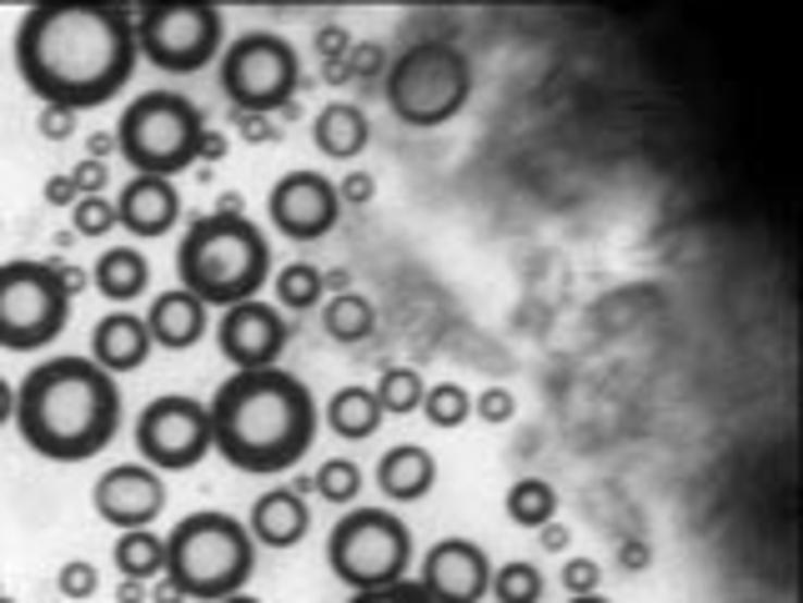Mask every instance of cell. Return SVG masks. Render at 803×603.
Masks as SVG:
<instances>
[{
	"instance_id": "6da1fadb",
	"label": "cell",
	"mask_w": 803,
	"mask_h": 603,
	"mask_svg": "<svg viewBox=\"0 0 803 603\" xmlns=\"http://www.w3.org/2000/svg\"><path fill=\"white\" fill-rule=\"evenodd\" d=\"M15 61L26 86L46 106L86 111L131 81L136 66V21L126 5H36L15 36Z\"/></svg>"
},
{
	"instance_id": "7a4b0ae2",
	"label": "cell",
	"mask_w": 803,
	"mask_h": 603,
	"mask_svg": "<svg viewBox=\"0 0 803 603\" xmlns=\"http://www.w3.org/2000/svg\"><path fill=\"white\" fill-rule=\"evenodd\" d=\"M211 447L242 472H286L317 438V403L307 382L282 368L236 372L211 397Z\"/></svg>"
},
{
	"instance_id": "3957f363",
	"label": "cell",
	"mask_w": 803,
	"mask_h": 603,
	"mask_svg": "<svg viewBox=\"0 0 803 603\" xmlns=\"http://www.w3.org/2000/svg\"><path fill=\"white\" fill-rule=\"evenodd\" d=\"M15 422L40 458H96L121 428V387L91 357H51L21 382Z\"/></svg>"
},
{
	"instance_id": "277c9868",
	"label": "cell",
	"mask_w": 803,
	"mask_h": 603,
	"mask_svg": "<svg viewBox=\"0 0 803 603\" xmlns=\"http://www.w3.org/2000/svg\"><path fill=\"white\" fill-rule=\"evenodd\" d=\"M176 267H182V292H192L201 307L207 302L236 307V302H257L261 282L272 276V247L236 211V201H226L221 211L192 222L176 251Z\"/></svg>"
},
{
	"instance_id": "5b68a950",
	"label": "cell",
	"mask_w": 803,
	"mask_h": 603,
	"mask_svg": "<svg viewBox=\"0 0 803 603\" xmlns=\"http://www.w3.org/2000/svg\"><path fill=\"white\" fill-rule=\"evenodd\" d=\"M166 583L182 603H221L242 593L257 568V543L232 513H192L166 538Z\"/></svg>"
},
{
	"instance_id": "8992f818",
	"label": "cell",
	"mask_w": 803,
	"mask_h": 603,
	"mask_svg": "<svg viewBox=\"0 0 803 603\" xmlns=\"http://www.w3.org/2000/svg\"><path fill=\"white\" fill-rule=\"evenodd\" d=\"M467 96H472V66L453 40H417L387 71V106L417 132L453 121Z\"/></svg>"
},
{
	"instance_id": "52a82bcc",
	"label": "cell",
	"mask_w": 803,
	"mask_h": 603,
	"mask_svg": "<svg viewBox=\"0 0 803 603\" xmlns=\"http://www.w3.org/2000/svg\"><path fill=\"white\" fill-rule=\"evenodd\" d=\"M201 111L176 91H146L141 101L126 106L116 146L136 167V176H176L201 157Z\"/></svg>"
},
{
	"instance_id": "ba28073f",
	"label": "cell",
	"mask_w": 803,
	"mask_h": 603,
	"mask_svg": "<svg viewBox=\"0 0 803 603\" xmlns=\"http://www.w3.org/2000/svg\"><path fill=\"white\" fill-rule=\"evenodd\" d=\"M326 564L342 583H351L357 593L387 589L397 578H407L412 564V533L397 513L387 508H357L347 513L332 533H326Z\"/></svg>"
},
{
	"instance_id": "9c48e42d",
	"label": "cell",
	"mask_w": 803,
	"mask_h": 603,
	"mask_svg": "<svg viewBox=\"0 0 803 603\" xmlns=\"http://www.w3.org/2000/svg\"><path fill=\"white\" fill-rule=\"evenodd\" d=\"M301 86L297 46L276 30H247L221 56V91L232 96L236 116H267L286 106Z\"/></svg>"
},
{
	"instance_id": "30bf717a",
	"label": "cell",
	"mask_w": 803,
	"mask_h": 603,
	"mask_svg": "<svg viewBox=\"0 0 803 603\" xmlns=\"http://www.w3.org/2000/svg\"><path fill=\"white\" fill-rule=\"evenodd\" d=\"M71 312L61 276L51 262H5L0 267V347L30 353L40 342H55Z\"/></svg>"
},
{
	"instance_id": "8fae6325",
	"label": "cell",
	"mask_w": 803,
	"mask_h": 603,
	"mask_svg": "<svg viewBox=\"0 0 803 603\" xmlns=\"http://www.w3.org/2000/svg\"><path fill=\"white\" fill-rule=\"evenodd\" d=\"M221 46V11L217 5H146L136 21V51L161 71H201Z\"/></svg>"
},
{
	"instance_id": "7c38bea8",
	"label": "cell",
	"mask_w": 803,
	"mask_h": 603,
	"mask_svg": "<svg viewBox=\"0 0 803 603\" xmlns=\"http://www.w3.org/2000/svg\"><path fill=\"white\" fill-rule=\"evenodd\" d=\"M136 447L141 458L156 463V468H196V463L211 453V413L196 397L166 393L146 403L141 422H136Z\"/></svg>"
},
{
	"instance_id": "4fadbf2b",
	"label": "cell",
	"mask_w": 803,
	"mask_h": 603,
	"mask_svg": "<svg viewBox=\"0 0 803 603\" xmlns=\"http://www.w3.org/2000/svg\"><path fill=\"white\" fill-rule=\"evenodd\" d=\"M267 211L282 236L292 242H317L337 226L342 217V201H337V186L326 182L322 171H286L282 182L272 186L267 197Z\"/></svg>"
},
{
	"instance_id": "5bb4252c",
	"label": "cell",
	"mask_w": 803,
	"mask_h": 603,
	"mask_svg": "<svg viewBox=\"0 0 803 603\" xmlns=\"http://www.w3.org/2000/svg\"><path fill=\"white\" fill-rule=\"evenodd\" d=\"M217 337L236 372H261V368H276V357L286 347V322L272 302H236L221 317Z\"/></svg>"
},
{
	"instance_id": "9a60e30c",
	"label": "cell",
	"mask_w": 803,
	"mask_h": 603,
	"mask_svg": "<svg viewBox=\"0 0 803 603\" xmlns=\"http://www.w3.org/2000/svg\"><path fill=\"white\" fill-rule=\"evenodd\" d=\"M91 503L111 528L131 533V528H146L156 513L166 508V483H161V472L146 468V463H121V468L96 478Z\"/></svg>"
},
{
	"instance_id": "2e32d148",
	"label": "cell",
	"mask_w": 803,
	"mask_h": 603,
	"mask_svg": "<svg viewBox=\"0 0 803 603\" xmlns=\"http://www.w3.org/2000/svg\"><path fill=\"white\" fill-rule=\"evenodd\" d=\"M422 589L437 603H478L482 593L493 589V564H487V553L472 538H447L422 564Z\"/></svg>"
},
{
	"instance_id": "e0dca14e",
	"label": "cell",
	"mask_w": 803,
	"mask_h": 603,
	"mask_svg": "<svg viewBox=\"0 0 803 603\" xmlns=\"http://www.w3.org/2000/svg\"><path fill=\"white\" fill-rule=\"evenodd\" d=\"M182 217V197L176 186L161 182V176H136V182L121 186V201H116V222L136 236H161L176 226Z\"/></svg>"
},
{
	"instance_id": "ac0fdd59",
	"label": "cell",
	"mask_w": 803,
	"mask_h": 603,
	"mask_svg": "<svg viewBox=\"0 0 803 603\" xmlns=\"http://www.w3.org/2000/svg\"><path fill=\"white\" fill-rule=\"evenodd\" d=\"M307 528H311V513H307L297 488H272V493H261V499L251 503L247 533L261 549H297L301 538H307Z\"/></svg>"
},
{
	"instance_id": "d6986e66",
	"label": "cell",
	"mask_w": 803,
	"mask_h": 603,
	"mask_svg": "<svg viewBox=\"0 0 803 603\" xmlns=\"http://www.w3.org/2000/svg\"><path fill=\"white\" fill-rule=\"evenodd\" d=\"M151 332H146L141 317L131 312H111L96 322L91 332V353H96V368L101 372H136L151 357Z\"/></svg>"
},
{
	"instance_id": "ffe728a7",
	"label": "cell",
	"mask_w": 803,
	"mask_h": 603,
	"mask_svg": "<svg viewBox=\"0 0 803 603\" xmlns=\"http://www.w3.org/2000/svg\"><path fill=\"white\" fill-rule=\"evenodd\" d=\"M376 483H382V493L392 503H417L428 499L432 483H437V463H432V453L422 443H397L376 463Z\"/></svg>"
},
{
	"instance_id": "44dd1931",
	"label": "cell",
	"mask_w": 803,
	"mask_h": 603,
	"mask_svg": "<svg viewBox=\"0 0 803 603\" xmlns=\"http://www.w3.org/2000/svg\"><path fill=\"white\" fill-rule=\"evenodd\" d=\"M146 332H151V342L171 347V353H186V347H196L201 332H207V307L182 287L161 292V297L151 302V312H146Z\"/></svg>"
},
{
	"instance_id": "7402d4cb",
	"label": "cell",
	"mask_w": 803,
	"mask_h": 603,
	"mask_svg": "<svg viewBox=\"0 0 803 603\" xmlns=\"http://www.w3.org/2000/svg\"><path fill=\"white\" fill-rule=\"evenodd\" d=\"M367 136H372V121H367L362 106H351V101L322 106V116L311 121V141L322 146V157H332V161H351L367 146Z\"/></svg>"
},
{
	"instance_id": "603a6c76",
	"label": "cell",
	"mask_w": 803,
	"mask_h": 603,
	"mask_svg": "<svg viewBox=\"0 0 803 603\" xmlns=\"http://www.w3.org/2000/svg\"><path fill=\"white\" fill-rule=\"evenodd\" d=\"M326 428L337 438H372L382 428V407L372 387H337L326 397Z\"/></svg>"
},
{
	"instance_id": "cb8c5ba5",
	"label": "cell",
	"mask_w": 803,
	"mask_h": 603,
	"mask_svg": "<svg viewBox=\"0 0 803 603\" xmlns=\"http://www.w3.org/2000/svg\"><path fill=\"white\" fill-rule=\"evenodd\" d=\"M146 276H151V267H146V257L136 247H111L101 262H96V287H101L111 302L141 297Z\"/></svg>"
},
{
	"instance_id": "d4e9b609",
	"label": "cell",
	"mask_w": 803,
	"mask_h": 603,
	"mask_svg": "<svg viewBox=\"0 0 803 603\" xmlns=\"http://www.w3.org/2000/svg\"><path fill=\"white\" fill-rule=\"evenodd\" d=\"M322 328L337 342H362V337H372V328H376V307L362 292H337V297L322 307Z\"/></svg>"
},
{
	"instance_id": "484cf974",
	"label": "cell",
	"mask_w": 803,
	"mask_h": 603,
	"mask_svg": "<svg viewBox=\"0 0 803 603\" xmlns=\"http://www.w3.org/2000/svg\"><path fill=\"white\" fill-rule=\"evenodd\" d=\"M553 513H557V493L547 478H522V483L507 488V518L518 528H543L553 524Z\"/></svg>"
},
{
	"instance_id": "4316f807",
	"label": "cell",
	"mask_w": 803,
	"mask_h": 603,
	"mask_svg": "<svg viewBox=\"0 0 803 603\" xmlns=\"http://www.w3.org/2000/svg\"><path fill=\"white\" fill-rule=\"evenodd\" d=\"M161 564H166V543L156 533H146V528H131V533H121L116 543V568L121 578H156L161 574Z\"/></svg>"
},
{
	"instance_id": "83f0119b",
	"label": "cell",
	"mask_w": 803,
	"mask_h": 603,
	"mask_svg": "<svg viewBox=\"0 0 803 603\" xmlns=\"http://www.w3.org/2000/svg\"><path fill=\"white\" fill-rule=\"evenodd\" d=\"M422 393H428V382H422V372L412 368H387L382 372V382H376V407H382V418L387 413H397V418H407V413H417L422 407Z\"/></svg>"
},
{
	"instance_id": "f1b7e54d",
	"label": "cell",
	"mask_w": 803,
	"mask_h": 603,
	"mask_svg": "<svg viewBox=\"0 0 803 603\" xmlns=\"http://www.w3.org/2000/svg\"><path fill=\"white\" fill-rule=\"evenodd\" d=\"M543 574L532 564H522V558H512V564H503V568H493V599L497 603H543Z\"/></svg>"
},
{
	"instance_id": "f546056e",
	"label": "cell",
	"mask_w": 803,
	"mask_h": 603,
	"mask_svg": "<svg viewBox=\"0 0 803 603\" xmlns=\"http://www.w3.org/2000/svg\"><path fill=\"white\" fill-rule=\"evenodd\" d=\"M276 297H282L292 312H307V307L322 302V272L311 262H286L282 272H276Z\"/></svg>"
},
{
	"instance_id": "4dcf8cb0",
	"label": "cell",
	"mask_w": 803,
	"mask_h": 603,
	"mask_svg": "<svg viewBox=\"0 0 803 603\" xmlns=\"http://www.w3.org/2000/svg\"><path fill=\"white\" fill-rule=\"evenodd\" d=\"M422 413H428L432 428H462L467 413H472V397L457 382H432L428 393H422Z\"/></svg>"
},
{
	"instance_id": "1f68e13d",
	"label": "cell",
	"mask_w": 803,
	"mask_h": 603,
	"mask_svg": "<svg viewBox=\"0 0 803 603\" xmlns=\"http://www.w3.org/2000/svg\"><path fill=\"white\" fill-rule=\"evenodd\" d=\"M311 488H317L326 503H357V493H362V468L347 458H332V463H322L317 478H311Z\"/></svg>"
},
{
	"instance_id": "d6a6232c",
	"label": "cell",
	"mask_w": 803,
	"mask_h": 603,
	"mask_svg": "<svg viewBox=\"0 0 803 603\" xmlns=\"http://www.w3.org/2000/svg\"><path fill=\"white\" fill-rule=\"evenodd\" d=\"M71 222H76L81 236H106L111 226H116V201H106V197H81L76 207H71Z\"/></svg>"
},
{
	"instance_id": "836d02e7",
	"label": "cell",
	"mask_w": 803,
	"mask_h": 603,
	"mask_svg": "<svg viewBox=\"0 0 803 603\" xmlns=\"http://www.w3.org/2000/svg\"><path fill=\"white\" fill-rule=\"evenodd\" d=\"M382 66H387V51H382L376 40H351L347 56H342L347 81H372V76H382Z\"/></svg>"
},
{
	"instance_id": "e575fe53",
	"label": "cell",
	"mask_w": 803,
	"mask_h": 603,
	"mask_svg": "<svg viewBox=\"0 0 803 603\" xmlns=\"http://www.w3.org/2000/svg\"><path fill=\"white\" fill-rule=\"evenodd\" d=\"M96 583H101V574H96L91 558H71V564H61V574H55V589H61L65 599H91Z\"/></svg>"
},
{
	"instance_id": "d590c367",
	"label": "cell",
	"mask_w": 803,
	"mask_h": 603,
	"mask_svg": "<svg viewBox=\"0 0 803 603\" xmlns=\"http://www.w3.org/2000/svg\"><path fill=\"white\" fill-rule=\"evenodd\" d=\"M347 603H437L422 583H407V578H397V583H387V589H367V593H351Z\"/></svg>"
},
{
	"instance_id": "8d00e7d4",
	"label": "cell",
	"mask_w": 803,
	"mask_h": 603,
	"mask_svg": "<svg viewBox=\"0 0 803 603\" xmlns=\"http://www.w3.org/2000/svg\"><path fill=\"white\" fill-rule=\"evenodd\" d=\"M563 589H568L572 599H588V593L603 589V568H597L593 558H568V564H563Z\"/></svg>"
},
{
	"instance_id": "74e56055",
	"label": "cell",
	"mask_w": 803,
	"mask_h": 603,
	"mask_svg": "<svg viewBox=\"0 0 803 603\" xmlns=\"http://www.w3.org/2000/svg\"><path fill=\"white\" fill-rule=\"evenodd\" d=\"M472 413H478L482 422H512V413H518V397L507 393V387H482L478 397H472Z\"/></svg>"
},
{
	"instance_id": "f35d334b",
	"label": "cell",
	"mask_w": 803,
	"mask_h": 603,
	"mask_svg": "<svg viewBox=\"0 0 803 603\" xmlns=\"http://www.w3.org/2000/svg\"><path fill=\"white\" fill-rule=\"evenodd\" d=\"M40 136L46 141H65V136L76 132V111H65V106H40Z\"/></svg>"
},
{
	"instance_id": "ab89813d",
	"label": "cell",
	"mask_w": 803,
	"mask_h": 603,
	"mask_svg": "<svg viewBox=\"0 0 803 603\" xmlns=\"http://www.w3.org/2000/svg\"><path fill=\"white\" fill-rule=\"evenodd\" d=\"M372 197H376V182L367 176V171H351V176H342L337 201H351V207H367Z\"/></svg>"
},
{
	"instance_id": "60d3db41",
	"label": "cell",
	"mask_w": 803,
	"mask_h": 603,
	"mask_svg": "<svg viewBox=\"0 0 803 603\" xmlns=\"http://www.w3.org/2000/svg\"><path fill=\"white\" fill-rule=\"evenodd\" d=\"M71 182H76L81 197H101V186H106V161H81L76 171H71Z\"/></svg>"
},
{
	"instance_id": "b9f144b4",
	"label": "cell",
	"mask_w": 803,
	"mask_h": 603,
	"mask_svg": "<svg viewBox=\"0 0 803 603\" xmlns=\"http://www.w3.org/2000/svg\"><path fill=\"white\" fill-rule=\"evenodd\" d=\"M236 126H242V141H251V146L276 141V121L272 116H236Z\"/></svg>"
},
{
	"instance_id": "7bdbcfd3",
	"label": "cell",
	"mask_w": 803,
	"mask_h": 603,
	"mask_svg": "<svg viewBox=\"0 0 803 603\" xmlns=\"http://www.w3.org/2000/svg\"><path fill=\"white\" fill-rule=\"evenodd\" d=\"M46 201H51V207H76L81 192H76V182H71V171H61V176L46 182Z\"/></svg>"
},
{
	"instance_id": "ee69618b",
	"label": "cell",
	"mask_w": 803,
	"mask_h": 603,
	"mask_svg": "<svg viewBox=\"0 0 803 603\" xmlns=\"http://www.w3.org/2000/svg\"><path fill=\"white\" fill-rule=\"evenodd\" d=\"M116 603H151V583H141V578L116 583Z\"/></svg>"
},
{
	"instance_id": "f6af8a7d",
	"label": "cell",
	"mask_w": 803,
	"mask_h": 603,
	"mask_svg": "<svg viewBox=\"0 0 803 603\" xmlns=\"http://www.w3.org/2000/svg\"><path fill=\"white\" fill-rule=\"evenodd\" d=\"M572 543V528L568 524H543V549L547 553H563Z\"/></svg>"
},
{
	"instance_id": "bcb514c9",
	"label": "cell",
	"mask_w": 803,
	"mask_h": 603,
	"mask_svg": "<svg viewBox=\"0 0 803 603\" xmlns=\"http://www.w3.org/2000/svg\"><path fill=\"white\" fill-rule=\"evenodd\" d=\"M86 151H91V161H106L111 151H116V136L111 132H96V136H86Z\"/></svg>"
},
{
	"instance_id": "7dc6e473",
	"label": "cell",
	"mask_w": 803,
	"mask_h": 603,
	"mask_svg": "<svg viewBox=\"0 0 803 603\" xmlns=\"http://www.w3.org/2000/svg\"><path fill=\"white\" fill-rule=\"evenodd\" d=\"M201 157H211V161L226 157V136H221V132H201Z\"/></svg>"
},
{
	"instance_id": "c3c4849f",
	"label": "cell",
	"mask_w": 803,
	"mask_h": 603,
	"mask_svg": "<svg viewBox=\"0 0 803 603\" xmlns=\"http://www.w3.org/2000/svg\"><path fill=\"white\" fill-rule=\"evenodd\" d=\"M622 568H648V543H628L622 549Z\"/></svg>"
},
{
	"instance_id": "681fc988",
	"label": "cell",
	"mask_w": 803,
	"mask_h": 603,
	"mask_svg": "<svg viewBox=\"0 0 803 603\" xmlns=\"http://www.w3.org/2000/svg\"><path fill=\"white\" fill-rule=\"evenodd\" d=\"M11 413H15V397H11V387L0 382V422H11Z\"/></svg>"
},
{
	"instance_id": "f907efd6",
	"label": "cell",
	"mask_w": 803,
	"mask_h": 603,
	"mask_svg": "<svg viewBox=\"0 0 803 603\" xmlns=\"http://www.w3.org/2000/svg\"><path fill=\"white\" fill-rule=\"evenodd\" d=\"M221 603H261V599H251V593L242 589V593H232V599H221Z\"/></svg>"
},
{
	"instance_id": "816d5d0a",
	"label": "cell",
	"mask_w": 803,
	"mask_h": 603,
	"mask_svg": "<svg viewBox=\"0 0 803 603\" xmlns=\"http://www.w3.org/2000/svg\"><path fill=\"white\" fill-rule=\"evenodd\" d=\"M568 603H608L603 593H588V599H568Z\"/></svg>"
},
{
	"instance_id": "f5cc1de1",
	"label": "cell",
	"mask_w": 803,
	"mask_h": 603,
	"mask_svg": "<svg viewBox=\"0 0 803 603\" xmlns=\"http://www.w3.org/2000/svg\"><path fill=\"white\" fill-rule=\"evenodd\" d=\"M0 603H15V599H5V593H0Z\"/></svg>"
},
{
	"instance_id": "db71d44e",
	"label": "cell",
	"mask_w": 803,
	"mask_h": 603,
	"mask_svg": "<svg viewBox=\"0 0 803 603\" xmlns=\"http://www.w3.org/2000/svg\"><path fill=\"white\" fill-rule=\"evenodd\" d=\"M161 603H182V599H161Z\"/></svg>"
}]
</instances>
